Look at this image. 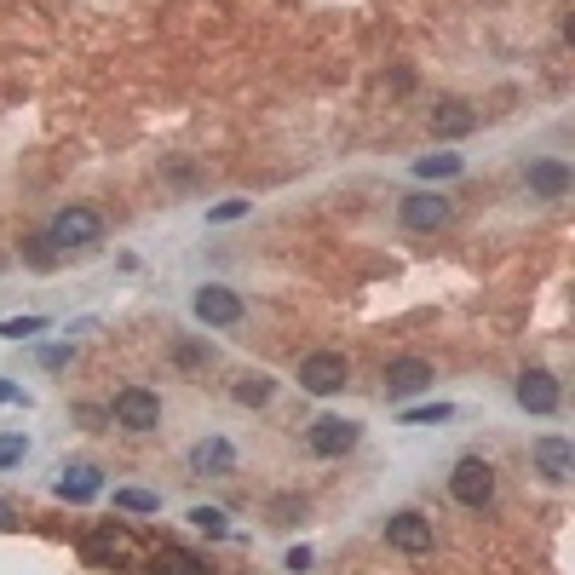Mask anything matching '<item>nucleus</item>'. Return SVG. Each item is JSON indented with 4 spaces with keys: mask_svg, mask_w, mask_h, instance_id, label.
I'll list each match as a JSON object with an SVG mask.
<instances>
[{
    "mask_svg": "<svg viewBox=\"0 0 575 575\" xmlns=\"http://www.w3.org/2000/svg\"><path fill=\"white\" fill-rule=\"evenodd\" d=\"M98 489H104V472H98V466H69L64 478H58V495H64L69 506L98 501Z\"/></svg>",
    "mask_w": 575,
    "mask_h": 575,
    "instance_id": "2eb2a0df",
    "label": "nucleus"
},
{
    "mask_svg": "<svg viewBox=\"0 0 575 575\" xmlns=\"http://www.w3.org/2000/svg\"><path fill=\"white\" fill-rule=\"evenodd\" d=\"M460 173V156L455 150H437V156H420L414 161V179H455Z\"/></svg>",
    "mask_w": 575,
    "mask_h": 575,
    "instance_id": "6ab92c4d",
    "label": "nucleus"
},
{
    "mask_svg": "<svg viewBox=\"0 0 575 575\" xmlns=\"http://www.w3.org/2000/svg\"><path fill=\"white\" fill-rule=\"evenodd\" d=\"M150 570L156 575H213L196 552H184V547H161L156 558H150Z\"/></svg>",
    "mask_w": 575,
    "mask_h": 575,
    "instance_id": "a211bd4d",
    "label": "nucleus"
},
{
    "mask_svg": "<svg viewBox=\"0 0 575 575\" xmlns=\"http://www.w3.org/2000/svg\"><path fill=\"white\" fill-rule=\"evenodd\" d=\"M472 127H478V110L460 104V98H449V104H437L432 110V133L437 138H460V133H472Z\"/></svg>",
    "mask_w": 575,
    "mask_h": 575,
    "instance_id": "dca6fc26",
    "label": "nucleus"
},
{
    "mask_svg": "<svg viewBox=\"0 0 575 575\" xmlns=\"http://www.w3.org/2000/svg\"><path fill=\"white\" fill-rule=\"evenodd\" d=\"M81 552H87V564H104V570H115V564L127 558V529H121V524H98L87 541H81Z\"/></svg>",
    "mask_w": 575,
    "mask_h": 575,
    "instance_id": "ddd939ff",
    "label": "nucleus"
},
{
    "mask_svg": "<svg viewBox=\"0 0 575 575\" xmlns=\"http://www.w3.org/2000/svg\"><path fill=\"white\" fill-rule=\"evenodd\" d=\"M449 403H420V409H403V426H437V420H449Z\"/></svg>",
    "mask_w": 575,
    "mask_h": 575,
    "instance_id": "5701e85b",
    "label": "nucleus"
},
{
    "mask_svg": "<svg viewBox=\"0 0 575 575\" xmlns=\"http://www.w3.org/2000/svg\"><path fill=\"white\" fill-rule=\"evenodd\" d=\"M449 495H455L460 506L483 512V506L495 501V466H489L483 455H460L455 472H449Z\"/></svg>",
    "mask_w": 575,
    "mask_h": 575,
    "instance_id": "f03ea898",
    "label": "nucleus"
},
{
    "mask_svg": "<svg viewBox=\"0 0 575 575\" xmlns=\"http://www.w3.org/2000/svg\"><path fill=\"white\" fill-rule=\"evenodd\" d=\"M173 357H179V368H202V363H207V351H202V345H179Z\"/></svg>",
    "mask_w": 575,
    "mask_h": 575,
    "instance_id": "bb28decb",
    "label": "nucleus"
},
{
    "mask_svg": "<svg viewBox=\"0 0 575 575\" xmlns=\"http://www.w3.org/2000/svg\"><path fill=\"white\" fill-rule=\"evenodd\" d=\"M190 311H196V322H207V328H236V322L248 317L242 294H230V288H219V282L196 288V294H190Z\"/></svg>",
    "mask_w": 575,
    "mask_h": 575,
    "instance_id": "0eeeda50",
    "label": "nucleus"
},
{
    "mask_svg": "<svg viewBox=\"0 0 575 575\" xmlns=\"http://www.w3.org/2000/svg\"><path fill=\"white\" fill-rule=\"evenodd\" d=\"M161 495H150V489H115V512H156Z\"/></svg>",
    "mask_w": 575,
    "mask_h": 575,
    "instance_id": "4be33fe9",
    "label": "nucleus"
},
{
    "mask_svg": "<svg viewBox=\"0 0 575 575\" xmlns=\"http://www.w3.org/2000/svg\"><path fill=\"white\" fill-rule=\"evenodd\" d=\"M529 455H535V472H541V478L547 483H570L575 478V443L570 437H535V449H529Z\"/></svg>",
    "mask_w": 575,
    "mask_h": 575,
    "instance_id": "9d476101",
    "label": "nucleus"
},
{
    "mask_svg": "<svg viewBox=\"0 0 575 575\" xmlns=\"http://www.w3.org/2000/svg\"><path fill=\"white\" fill-rule=\"evenodd\" d=\"M0 529H12V506L0 501Z\"/></svg>",
    "mask_w": 575,
    "mask_h": 575,
    "instance_id": "c756f323",
    "label": "nucleus"
},
{
    "mask_svg": "<svg viewBox=\"0 0 575 575\" xmlns=\"http://www.w3.org/2000/svg\"><path fill=\"white\" fill-rule=\"evenodd\" d=\"M524 184H529V196H541V202H558V196H570L575 173L564 167V161L541 156V161H529V167H524Z\"/></svg>",
    "mask_w": 575,
    "mask_h": 575,
    "instance_id": "f8f14e48",
    "label": "nucleus"
},
{
    "mask_svg": "<svg viewBox=\"0 0 575 575\" xmlns=\"http://www.w3.org/2000/svg\"><path fill=\"white\" fill-rule=\"evenodd\" d=\"M0 403H23V386H12V380H0Z\"/></svg>",
    "mask_w": 575,
    "mask_h": 575,
    "instance_id": "c85d7f7f",
    "label": "nucleus"
},
{
    "mask_svg": "<svg viewBox=\"0 0 575 575\" xmlns=\"http://www.w3.org/2000/svg\"><path fill=\"white\" fill-rule=\"evenodd\" d=\"M386 541L397 552H432V518H426V512H391L386 518Z\"/></svg>",
    "mask_w": 575,
    "mask_h": 575,
    "instance_id": "9b49d317",
    "label": "nucleus"
},
{
    "mask_svg": "<svg viewBox=\"0 0 575 575\" xmlns=\"http://www.w3.org/2000/svg\"><path fill=\"white\" fill-rule=\"evenodd\" d=\"M432 380H437V374H432V363H426V357H391V363H386V397H391V403L420 397Z\"/></svg>",
    "mask_w": 575,
    "mask_h": 575,
    "instance_id": "1a4fd4ad",
    "label": "nucleus"
},
{
    "mask_svg": "<svg viewBox=\"0 0 575 575\" xmlns=\"http://www.w3.org/2000/svg\"><path fill=\"white\" fill-rule=\"evenodd\" d=\"M230 397H236L242 409H265V403L276 397V380H271V374H259V368H248V374H236V380H230Z\"/></svg>",
    "mask_w": 575,
    "mask_h": 575,
    "instance_id": "f3484780",
    "label": "nucleus"
},
{
    "mask_svg": "<svg viewBox=\"0 0 575 575\" xmlns=\"http://www.w3.org/2000/svg\"><path fill=\"white\" fill-rule=\"evenodd\" d=\"M110 420L121 432H156L161 426V397L150 386H121L110 403Z\"/></svg>",
    "mask_w": 575,
    "mask_h": 575,
    "instance_id": "7ed1b4c3",
    "label": "nucleus"
},
{
    "mask_svg": "<svg viewBox=\"0 0 575 575\" xmlns=\"http://www.w3.org/2000/svg\"><path fill=\"white\" fill-rule=\"evenodd\" d=\"M248 213V202L236 196V202H219V207H207V225H230V219H242Z\"/></svg>",
    "mask_w": 575,
    "mask_h": 575,
    "instance_id": "393cba45",
    "label": "nucleus"
},
{
    "mask_svg": "<svg viewBox=\"0 0 575 575\" xmlns=\"http://www.w3.org/2000/svg\"><path fill=\"white\" fill-rule=\"evenodd\" d=\"M357 437H363V426H357V420H345V414H322V420H311L305 443H311V455L340 460V455H351V449H357Z\"/></svg>",
    "mask_w": 575,
    "mask_h": 575,
    "instance_id": "423d86ee",
    "label": "nucleus"
},
{
    "mask_svg": "<svg viewBox=\"0 0 575 575\" xmlns=\"http://www.w3.org/2000/svg\"><path fill=\"white\" fill-rule=\"evenodd\" d=\"M512 397H518V409H529V414H558L564 386L552 380L547 368H524V374H518V386H512Z\"/></svg>",
    "mask_w": 575,
    "mask_h": 575,
    "instance_id": "6e6552de",
    "label": "nucleus"
},
{
    "mask_svg": "<svg viewBox=\"0 0 575 575\" xmlns=\"http://www.w3.org/2000/svg\"><path fill=\"white\" fill-rule=\"evenodd\" d=\"M190 472H207V478H230V472H236V449H230L225 437H202V443L190 449Z\"/></svg>",
    "mask_w": 575,
    "mask_h": 575,
    "instance_id": "4468645a",
    "label": "nucleus"
},
{
    "mask_svg": "<svg viewBox=\"0 0 575 575\" xmlns=\"http://www.w3.org/2000/svg\"><path fill=\"white\" fill-rule=\"evenodd\" d=\"M23 253H29V265H35V271H52V265L64 259V248H58L52 236H29V242H23Z\"/></svg>",
    "mask_w": 575,
    "mask_h": 575,
    "instance_id": "aec40b11",
    "label": "nucleus"
},
{
    "mask_svg": "<svg viewBox=\"0 0 575 575\" xmlns=\"http://www.w3.org/2000/svg\"><path fill=\"white\" fill-rule=\"evenodd\" d=\"M46 317H6L0 322V340H29V334H41Z\"/></svg>",
    "mask_w": 575,
    "mask_h": 575,
    "instance_id": "b1692460",
    "label": "nucleus"
},
{
    "mask_svg": "<svg viewBox=\"0 0 575 575\" xmlns=\"http://www.w3.org/2000/svg\"><path fill=\"white\" fill-rule=\"evenodd\" d=\"M41 363H46V368H64V363H69V345H52V351H46Z\"/></svg>",
    "mask_w": 575,
    "mask_h": 575,
    "instance_id": "cd10ccee",
    "label": "nucleus"
},
{
    "mask_svg": "<svg viewBox=\"0 0 575 575\" xmlns=\"http://www.w3.org/2000/svg\"><path fill=\"white\" fill-rule=\"evenodd\" d=\"M397 219H403V230H414V236H432V230H443L455 219V207H449V196H437V190H409L403 207H397Z\"/></svg>",
    "mask_w": 575,
    "mask_h": 575,
    "instance_id": "20e7f679",
    "label": "nucleus"
},
{
    "mask_svg": "<svg viewBox=\"0 0 575 575\" xmlns=\"http://www.w3.org/2000/svg\"><path fill=\"white\" fill-rule=\"evenodd\" d=\"M46 236H52L64 253H87V248L104 242V213H98V207H64V213L46 225Z\"/></svg>",
    "mask_w": 575,
    "mask_h": 575,
    "instance_id": "f257e3e1",
    "label": "nucleus"
},
{
    "mask_svg": "<svg viewBox=\"0 0 575 575\" xmlns=\"http://www.w3.org/2000/svg\"><path fill=\"white\" fill-rule=\"evenodd\" d=\"M345 380H351V357L345 351H311L299 363V386L311 391V397H334Z\"/></svg>",
    "mask_w": 575,
    "mask_h": 575,
    "instance_id": "39448f33",
    "label": "nucleus"
},
{
    "mask_svg": "<svg viewBox=\"0 0 575 575\" xmlns=\"http://www.w3.org/2000/svg\"><path fill=\"white\" fill-rule=\"evenodd\" d=\"M190 524L202 529V535H213V541L230 535V524H225V512H219V506H190Z\"/></svg>",
    "mask_w": 575,
    "mask_h": 575,
    "instance_id": "412c9836",
    "label": "nucleus"
},
{
    "mask_svg": "<svg viewBox=\"0 0 575 575\" xmlns=\"http://www.w3.org/2000/svg\"><path fill=\"white\" fill-rule=\"evenodd\" d=\"M29 455V437H0V466H18Z\"/></svg>",
    "mask_w": 575,
    "mask_h": 575,
    "instance_id": "a878e982",
    "label": "nucleus"
}]
</instances>
